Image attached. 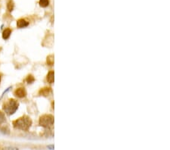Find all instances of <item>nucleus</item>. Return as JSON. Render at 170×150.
I'll list each match as a JSON object with an SVG mask.
<instances>
[{
	"mask_svg": "<svg viewBox=\"0 0 170 150\" xmlns=\"http://www.w3.org/2000/svg\"><path fill=\"white\" fill-rule=\"evenodd\" d=\"M46 80L49 83H52L54 82V71H51L48 72V74H47Z\"/></svg>",
	"mask_w": 170,
	"mask_h": 150,
	"instance_id": "obj_8",
	"label": "nucleus"
},
{
	"mask_svg": "<svg viewBox=\"0 0 170 150\" xmlns=\"http://www.w3.org/2000/svg\"><path fill=\"white\" fill-rule=\"evenodd\" d=\"M29 25V22L27 21L25 19H19L17 21V27L18 28H27Z\"/></svg>",
	"mask_w": 170,
	"mask_h": 150,
	"instance_id": "obj_5",
	"label": "nucleus"
},
{
	"mask_svg": "<svg viewBox=\"0 0 170 150\" xmlns=\"http://www.w3.org/2000/svg\"><path fill=\"white\" fill-rule=\"evenodd\" d=\"M12 124H13V127L15 129L27 131L32 125V120L28 116L24 115V116L14 121Z\"/></svg>",
	"mask_w": 170,
	"mask_h": 150,
	"instance_id": "obj_1",
	"label": "nucleus"
},
{
	"mask_svg": "<svg viewBox=\"0 0 170 150\" xmlns=\"http://www.w3.org/2000/svg\"><path fill=\"white\" fill-rule=\"evenodd\" d=\"M49 5L48 0H40V6L42 8H45Z\"/></svg>",
	"mask_w": 170,
	"mask_h": 150,
	"instance_id": "obj_9",
	"label": "nucleus"
},
{
	"mask_svg": "<svg viewBox=\"0 0 170 150\" xmlns=\"http://www.w3.org/2000/svg\"><path fill=\"white\" fill-rule=\"evenodd\" d=\"M7 8H8V10L9 11H11L13 10V8H14V4H13V2H9L8 3V5H7Z\"/></svg>",
	"mask_w": 170,
	"mask_h": 150,
	"instance_id": "obj_13",
	"label": "nucleus"
},
{
	"mask_svg": "<svg viewBox=\"0 0 170 150\" xmlns=\"http://www.w3.org/2000/svg\"><path fill=\"white\" fill-rule=\"evenodd\" d=\"M11 30L10 28H6V30L3 31V33H2V38L4 39H8L9 37H10V36H11Z\"/></svg>",
	"mask_w": 170,
	"mask_h": 150,
	"instance_id": "obj_7",
	"label": "nucleus"
},
{
	"mask_svg": "<svg viewBox=\"0 0 170 150\" xmlns=\"http://www.w3.org/2000/svg\"><path fill=\"white\" fill-rule=\"evenodd\" d=\"M40 125L45 128H49L54 124V117L51 115H45L40 117Z\"/></svg>",
	"mask_w": 170,
	"mask_h": 150,
	"instance_id": "obj_3",
	"label": "nucleus"
},
{
	"mask_svg": "<svg viewBox=\"0 0 170 150\" xmlns=\"http://www.w3.org/2000/svg\"><path fill=\"white\" fill-rule=\"evenodd\" d=\"M1 78H2V76H1V74H0V82H1Z\"/></svg>",
	"mask_w": 170,
	"mask_h": 150,
	"instance_id": "obj_15",
	"label": "nucleus"
},
{
	"mask_svg": "<svg viewBox=\"0 0 170 150\" xmlns=\"http://www.w3.org/2000/svg\"><path fill=\"white\" fill-rule=\"evenodd\" d=\"M54 58L53 56H49L47 58V64L50 66L53 65V64H54V58Z\"/></svg>",
	"mask_w": 170,
	"mask_h": 150,
	"instance_id": "obj_11",
	"label": "nucleus"
},
{
	"mask_svg": "<svg viewBox=\"0 0 170 150\" xmlns=\"http://www.w3.org/2000/svg\"><path fill=\"white\" fill-rule=\"evenodd\" d=\"M51 93V89L50 87H45L40 90V95L43 96H48Z\"/></svg>",
	"mask_w": 170,
	"mask_h": 150,
	"instance_id": "obj_6",
	"label": "nucleus"
},
{
	"mask_svg": "<svg viewBox=\"0 0 170 150\" xmlns=\"http://www.w3.org/2000/svg\"><path fill=\"white\" fill-rule=\"evenodd\" d=\"M6 115L4 113H2V111H0V125H2L3 123L6 122Z\"/></svg>",
	"mask_w": 170,
	"mask_h": 150,
	"instance_id": "obj_10",
	"label": "nucleus"
},
{
	"mask_svg": "<svg viewBox=\"0 0 170 150\" xmlns=\"http://www.w3.org/2000/svg\"><path fill=\"white\" fill-rule=\"evenodd\" d=\"M18 106L19 103L17 102V101L14 99H10L4 103L2 106V109L8 115H11L16 112L18 109Z\"/></svg>",
	"mask_w": 170,
	"mask_h": 150,
	"instance_id": "obj_2",
	"label": "nucleus"
},
{
	"mask_svg": "<svg viewBox=\"0 0 170 150\" xmlns=\"http://www.w3.org/2000/svg\"><path fill=\"white\" fill-rule=\"evenodd\" d=\"M14 95L18 98H23L27 96V91L23 87H20L14 91Z\"/></svg>",
	"mask_w": 170,
	"mask_h": 150,
	"instance_id": "obj_4",
	"label": "nucleus"
},
{
	"mask_svg": "<svg viewBox=\"0 0 170 150\" xmlns=\"http://www.w3.org/2000/svg\"><path fill=\"white\" fill-rule=\"evenodd\" d=\"M26 81L27 82V83H33L35 81V78L33 75H28L27 78L26 79Z\"/></svg>",
	"mask_w": 170,
	"mask_h": 150,
	"instance_id": "obj_12",
	"label": "nucleus"
},
{
	"mask_svg": "<svg viewBox=\"0 0 170 150\" xmlns=\"http://www.w3.org/2000/svg\"><path fill=\"white\" fill-rule=\"evenodd\" d=\"M11 87H8V88H7V89H6V90H5V91H4V92H3V93H2V96H1V98H0V99H2V97H3V96H4V95H5V93H7V92H8V91H9V89H11Z\"/></svg>",
	"mask_w": 170,
	"mask_h": 150,
	"instance_id": "obj_14",
	"label": "nucleus"
}]
</instances>
